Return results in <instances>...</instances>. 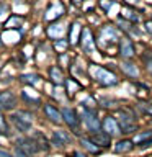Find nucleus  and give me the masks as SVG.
Returning <instances> with one entry per match:
<instances>
[{
    "mask_svg": "<svg viewBox=\"0 0 152 157\" xmlns=\"http://www.w3.org/2000/svg\"><path fill=\"white\" fill-rule=\"evenodd\" d=\"M92 75L103 87H113V85L118 83V77L115 75V74H113L111 71H108V69H105V67H100V66L98 67L93 66L92 67Z\"/></svg>",
    "mask_w": 152,
    "mask_h": 157,
    "instance_id": "1",
    "label": "nucleus"
},
{
    "mask_svg": "<svg viewBox=\"0 0 152 157\" xmlns=\"http://www.w3.org/2000/svg\"><path fill=\"white\" fill-rule=\"evenodd\" d=\"M98 39H100L101 46H111V44H116V41H120V38H118V29L115 26H111V25H106V26H103L100 29V36H98Z\"/></svg>",
    "mask_w": 152,
    "mask_h": 157,
    "instance_id": "2",
    "label": "nucleus"
},
{
    "mask_svg": "<svg viewBox=\"0 0 152 157\" xmlns=\"http://www.w3.org/2000/svg\"><path fill=\"white\" fill-rule=\"evenodd\" d=\"M82 118H83V123H85V126L88 128V131L97 132V131H100V129H101V123H100V120L97 118V113L93 111V110L83 108Z\"/></svg>",
    "mask_w": 152,
    "mask_h": 157,
    "instance_id": "3",
    "label": "nucleus"
},
{
    "mask_svg": "<svg viewBox=\"0 0 152 157\" xmlns=\"http://www.w3.org/2000/svg\"><path fill=\"white\" fill-rule=\"evenodd\" d=\"M80 44L83 48V51H85L87 54H93L95 52V39H93V34L90 31V28H82L80 31Z\"/></svg>",
    "mask_w": 152,
    "mask_h": 157,
    "instance_id": "4",
    "label": "nucleus"
},
{
    "mask_svg": "<svg viewBox=\"0 0 152 157\" xmlns=\"http://www.w3.org/2000/svg\"><path fill=\"white\" fill-rule=\"evenodd\" d=\"M101 128H103V132H106L108 136H118V134H121L120 124H118V121L113 116H106L105 120H103V123H101Z\"/></svg>",
    "mask_w": 152,
    "mask_h": 157,
    "instance_id": "5",
    "label": "nucleus"
},
{
    "mask_svg": "<svg viewBox=\"0 0 152 157\" xmlns=\"http://www.w3.org/2000/svg\"><path fill=\"white\" fill-rule=\"evenodd\" d=\"M134 44L129 38H121L120 39V56L124 59H132L134 57Z\"/></svg>",
    "mask_w": 152,
    "mask_h": 157,
    "instance_id": "6",
    "label": "nucleus"
},
{
    "mask_svg": "<svg viewBox=\"0 0 152 157\" xmlns=\"http://www.w3.org/2000/svg\"><path fill=\"white\" fill-rule=\"evenodd\" d=\"M15 105H17V97L12 92H0V110H13Z\"/></svg>",
    "mask_w": 152,
    "mask_h": 157,
    "instance_id": "7",
    "label": "nucleus"
},
{
    "mask_svg": "<svg viewBox=\"0 0 152 157\" xmlns=\"http://www.w3.org/2000/svg\"><path fill=\"white\" fill-rule=\"evenodd\" d=\"M66 12V8H64V5L61 2H54L48 7V12L44 15V20H48V21H52V20H57L61 15H64Z\"/></svg>",
    "mask_w": 152,
    "mask_h": 157,
    "instance_id": "8",
    "label": "nucleus"
},
{
    "mask_svg": "<svg viewBox=\"0 0 152 157\" xmlns=\"http://www.w3.org/2000/svg\"><path fill=\"white\" fill-rule=\"evenodd\" d=\"M61 116H62V121H66L72 129H77L78 126V118H77V113L72 110V108H62L61 111Z\"/></svg>",
    "mask_w": 152,
    "mask_h": 157,
    "instance_id": "9",
    "label": "nucleus"
},
{
    "mask_svg": "<svg viewBox=\"0 0 152 157\" xmlns=\"http://www.w3.org/2000/svg\"><path fill=\"white\" fill-rule=\"evenodd\" d=\"M17 144L21 147V149L26 152L28 155H31V154H36V152L39 151V147H38V144L34 142V139L33 137H25V139H20Z\"/></svg>",
    "mask_w": 152,
    "mask_h": 157,
    "instance_id": "10",
    "label": "nucleus"
},
{
    "mask_svg": "<svg viewBox=\"0 0 152 157\" xmlns=\"http://www.w3.org/2000/svg\"><path fill=\"white\" fill-rule=\"evenodd\" d=\"M90 141H93L98 147H108L111 142V136H108L106 132H103V131H97L92 134Z\"/></svg>",
    "mask_w": 152,
    "mask_h": 157,
    "instance_id": "11",
    "label": "nucleus"
},
{
    "mask_svg": "<svg viewBox=\"0 0 152 157\" xmlns=\"http://www.w3.org/2000/svg\"><path fill=\"white\" fill-rule=\"evenodd\" d=\"M69 141H70V136H69L66 131H62V129L54 131V134H52V144H54V146L62 147V146L69 144Z\"/></svg>",
    "mask_w": 152,
    "mask_h": 157,
    "instance_id": "12",
    "label": "nucleus"
},
{
    "mask_svg": "<svg viewBox=\"0 0 152 157\" xmlns=\"http://www.w3.org/2000/svg\"><path fill=\"white\" fill-rule=\"evenodd\" d=\"M44 113H46V116L51 121H54V123H61L62 121L61 111H59L56 106H52L51 103H46V105H44Z\"/></svg>",
    "mask_w": 152,
    "mask_h": 157,
    "instance_id": "13",
    "label": "nucleus"
},
{
    "mask_svg": "<svg viewBox=\"0 0 152 157\" xmlns=\"http://www.w3.org/2000/svg\"><path fill=\"white\" fill-rule=\"evenodd\" d=\"M132 147H134V141H131V139H121V141L116 142L115 152H118V154H124V152H129Z\"/></svg>",
    "mask_w": 152,
    "mask_h": 157,
    "instance_id": "14",
    "label": "nucleus"
},
{
    "mask_svg": "<svg viewBox=\"0 0 152 157\" xmlns=\"http://www.w3.org/2000/svg\"><path fill=\"white\" fill-rule=\"evenodd\" d=\"M121 71L124 72L127 77H131V78L139 77V69H137L136 64H132V62H123L121 64Z\"/></svg>",
    "mask_w": 152,
    "mask_h": 157,
    "instance_id": "15",
    "label": "nucleus"
},
{
    "mask_svg": "<svg viewBox=\"0 0 152 157\" xmlns=\"http://www.w3.org/2000/svg\"><path fill=\"white\" fill-rule=\"evenodd\" d=\"M49 75H51V80L56 83V85H61L64 83V75H62V71L59 69L57 66H52L51 71H49Z\"/></svg>",
    "mask_w": 152,
    "mask_h": 157,
    "instance_id": "16",
    "label": "nucleus"
},
{
    "mask_svg": "<svg viewBox=\"0 0 152 157\" xmlns=\"http://www.w3.org/2000/svg\"><path fill=\"white\" fill-rule=\"evenodd\" d=\"M82 31V28H80V25L78 23H74L70 29H69V43L70 44H75L77 43V39H78V33Z\"/></svg>",
    "mask_w": 152,
    "mask_h": 157,
    "instance_id": "17",
    "label": "nucleus"
},
{
    "mask_svg": "<svg viewBox=\"0 0 152 157\" xmlns=\"http://www.w3.org/2000/svg\"><path fill=\"white\" fill-rule=\"evenodd\" d=\"M80 144L85 147L88 152H92V154H98V152H100V147H98L93 141L87 139V137H82V139H80Z\"/></svg>",
    "mask_w": 152,
    "mask_h": 157,
    "instance_id": "18",
    "label": "nucleus"
},
{
    "mask_svg": "<svg viewBox=\"0 0 152 157\" xmlns=\"http://www.w3.org/2000/svg\"><path fill=\"white\" fill-rule=\"evenodd\" d=\"M33 139H34V142L38 144L39 149H44V151H48V149H49L48 139L44 137V134H41V132H34V134H33Z\"/></svg>",
    "mask_w": 152,
    "mask_h": 157,
    "instance_id": "19",
    "label": "nucleus"
},
{
    "mask_svg": "<svg viewBox=\"0 0 152 157\" xmlns=\"http://www.w3.org/2000/svg\"><path fill=\"white\" fill-rule=\"evenodd\" d=\"M15 116L18 118V120H21L25 123H28V124H31L33 123V115L29 111H25V110H18L17 113H15Z\"/></svg>",
    "mask_w": 152,
    "mask_h": 157,
    "instance_id": "20",
    "label": "nucleus"
},
{
    "mask_svg": "<svg viewBox=\"0 0 152 157\" xmlns=\"http://www.w3.org/2000/svg\"><path fill=\"white\" fill-rule=\"evenodd\" d=\"M121 18H126L129 23H137V21L141 20V18H139V15H136L131 8H126L124 12H123V17H121Z\"/></svg>",
    "mask_w": 152,
    "mask_h": 157,
    "instance_id": "21",
    "label": "nucleus"
},
{
    "mask_svg": "<svg viewBox=\"0 0 152 157\" xmlns=\"http://www.w3.org/2000/svg\"><path fill=\"white\" fill-rule=\"evenodd\" d=\"M12 121H13V124L18 128L21 132H26V131H29V128H31V124H28V123H25V121H21V120H18L17 116H12Z\"/></svg>",
    "mask_w": 152,
    "mask_h": 157,
    "instance_id": "22",
    "label": "nucleus"
},
{
    "mask_svg": "<svg viewBox=\"0 0 152 157\" xmlns=\"http://www.w3.org/2000/svg\"><path fill=\"white\" fill-rule=\"evenodd\" d=\"M66 85H67V93H69V95H74V93H75L78 88H80V87H78V83L74 80V78H67V80H66Z\"/></svg>",
    "mask_w": 152,
    "mask_h": 157,
    "instance_id": "23",
    "label": "nucleus"
},
{
    "mask_svg": "<svg viewBox=\"0 0 152 157\" xmlns=\"http://www.w3.org/2000/svg\"><path fill=\"white\" fill-rule=\"evenodd\" d=\"M62 33H64V28H61L59 25H54V26H49V28H48V34H49L51 38H56V34H59V36H61Z\"/></svg>",
    "mask_w": 152,
    "mask_h": 157,
    "instance_id": "24",
    "label": "nucleus"
},
{
    "mask_svg": "<svg viewBox=\"0 0 152 157\" xmlns=\"http://www.w3.org/2000/svg\"><path fill=\"white\" fill-rule=\"evenodd\" d=\"M21 80L26 82V83H31V85H34V83H38L39 77L36 75V74H25V75H21Z\"/></svg>",
    "mask_w": 152,
    "mask_h": 157,
    "instance_id": "25",
    "label": "nucleus"
},
{
    "mask_svg": "<svg viewBox=\"0 0 152 157\" xmlns=\"http://www.w3.org/2000/svg\"><path fill=\"white\" fill-rule=\"evenodd\" d=\"M113 5H115V0H100V7L103 8V12H110Z\"/></svg>",
    "mask_w": 152,
    "mask_h": 157,
    "instance_id": "26",
    "label": "nucleus"
},
{
    "mask_svg": "<svg viewBox=\"0 0 152 157\" xmlns=\"http://www.w3.org/2000/svg\"><path fill=\"white\" fill-rule=\"evenodd\" d=\"M150 136H152V131H144V132H141V134H137L136 142H137V144H141V142H144L147 137H150Z\"/></svg>",
    "mask_w": 152,
    "mask_h": 157,
    "instance_id": "27",
    "label": "nucleus"
},
{
    "mask_svg": "<svg viewBox=\"0 0 152 157\" xmlns=\"http://www.w3.org/2000/svg\"><path fill=\"white\" fill-rule=\"evenodd\" d=\"M8 132V128H7V121H5V118L2 115V111H0V134H7Z\"/></svg>",
    "mask_w": 152,
    "mask_h": 157,
    "instance_id": "28",
    "label": "nucleus"
},
{
    "mask_svg": "<svg viewBox=\"0 0 152 157\" xmlns=\"http://www.w3.org/2000/svg\"><path fill=\"white\" fill-rule=\"evenodd\" d=\"M15 155H17V157H28V154H26V152H25L20 146L15 147Z\"/></svg>",
    "mask_w": 152,
    "mask_h": 157,
    "instance_id": "29",
    "label": "nucleus"
},
{
    "mask_svg": "<svg viewBox=\"0 0 152 157\" xmlns=\"http://www.w3.org/2000/svg\"><path fill=\"white\" fill-rule=\"evenodd\" d=\"M137 146H139V147H149V146H152V136L147 137L144 142H141V144H137Z\"/></svg>",
    "mask_w": 152,
    "mask_h": 157,
    "instance_id": "30",
    "label": "nucleus"
},
{
    "mask_svg": "<svg viewBox=\"0 0 152 157\" xmlns=\"http://www.w3.org/2000/svg\"><path fill=\"white\" fill-rule=\"evenodd\" d=\"M56 48L57 49H66L67 48V41H56Z\"/></svg>",
    "mask_w": 152,
    "mask_h": 157,
    "instance_id": "31",
    "label": "nucleus"
},
{
    "mask_svg": "<svg viewBox=\"0 0 152 157\" xmlns=\"http://www.w3.org/2000/svg\"><path fill=\"white\" fill-rule=\"evenodd\" d=\"M146 29L152 34V20H149V21H146Z\"/></svg>",
    "mask_w": 152,
    "mask_h": 157,
    "instance_id": "32",
    "label": "nucleus"
},
{
    "mask_svg": "<svg viewBox=\"0 0 152 157\" xmlns=\"http://www.w3.org/2000/svg\"><path fill=\"white\" fill-rule=\"evenodd\" d=\"M0 157H12V154L7 151H3V149H0Z\"/></svg>",
    "mask_w": 152,
    "mask_h": 157,
    "instance_id": "33",
    "label": "nucleus"
},
{
    "mask_svg": "<svg viewBox=\"0 0 152 157\" xmlns=\"http://www.w3.org/2000/svg\"><path fill=\"white\" fill-rule=\"evenodd\" d=\"M124 2L129 5V7H136V5H137V0H124Z\"/></svg>",
    "mask_w": 152,
    "mask_h": 157,
    "instance_id": "34",
    "label": "nucleus"
},
{
    "mask_svg": "<svg viewBox=\"0 0 152 157\" xmlns=\"http://www.w3.org/2000/svg\"><path fill=\"white\" fill-rule=\"evenodd\" d=\"M146 64H147V71H149L150 75H152V59H149V61H147Z\"/></svg>",
    "mask_w": 152,
    "mask_h": 157,
    "instance_id": "35",
    "label": "nucleus"
},
{
    "mask_svg": "<svg viewBox=\"0 0 152 157\" xmlns=\"http://www.w3.org/2000/svg\"><path fill=\"white\" fill-rule=\"evenodd\" d=\"M74 157H87V154H83V152L75 151V152H74Z\"/></svg>",
    "mask_w": 152,
    "mask_h": 157,
    "instance_id": "36",
    "label": "nucleus"
},
{
    "mask_svg": "<svg viewBox=\"0 0 152 157\" xmlns=\"http://www.w3.org/2000/svg\"><path fill=\"white\" fill-rule=\"evenodd\" d=\"M74 2H75V3H80V2H83V0H74Z\"/></svg>",
    "mask_w": 152,
    "mask_h": 157,
    "instance_id": "37",
    "label": "nucleus"
}]
</instances>
